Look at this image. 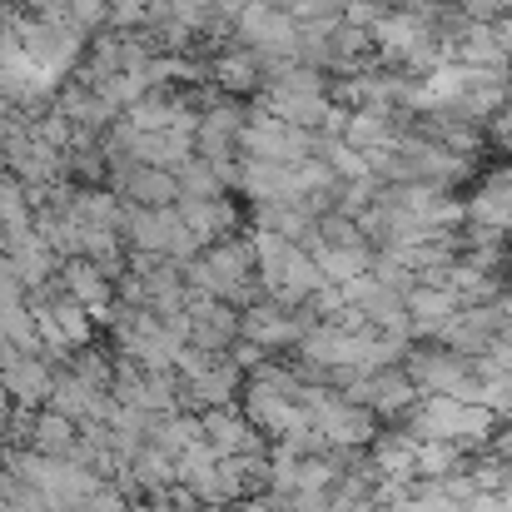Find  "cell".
<instances>
[{"instance_id":"cell-1","label":"cell","mask_w":512,"mask_h":512,"mask_svg":"<svg viewBox=\"0 0 512 512\" xmlns=\"http://www.w3.org/2000/svg\"><path fill=\"white\" fill-rule=\"evenodd\" d=\"M403 373L413 378V388L423 398H473V378H478V358H463L453 348H443L438 339H423L408 348Z\"/></svg>"},{"instance_id":"cell-2","label":"cell","mask_w":512,"mask_h":512,"mask_svg":"<svg viewBox=\"0 0 512 512\" xmlns=\"http://www.w3.org/2000/svg\"><path fill=\"white\" fill-rule=\"evenodd\" d=\"M239 155L244 160H269V165H299L314 155V135L309 130H294L289 120L269 115V110H249V125L239 135Z\"/></svg>"},{"instance_id":"cell-3","label":"cell","mask_w":512,"mask_h":512,"mask_svg":"<svg viewBox=\"0 0 512 512\" xmlns=\"http://www.w3.org/2000/svg\"><path fill=\"white\" fill-rule=\"evenodd\" d=\"M309 324H314V319H309L304 309H284V304L264 299V304H254V309L239 314V339H249L254 348H264V353L274 358V353H294Z\"/></svg>"},{"instance_id":"cell-4","label":"cell","mask_w":512,"mask_h":512,"mask_svg":"<svg viewBox=\"0 0 512 512\" xmlns=\"http://www.w3.org/2000/svg\"><path fill=\"white\" fill-rule=\"evenodd\" d=\"M209 85H214L219 95H229V100H244V105H254V100L264 95L269 75H264V65H259V55H254L249 45H239V40H224V45L209 55Z\"/></svg>"},{"instance_id":"cell-5","label":"cell","mask_w":512,"mask_h":512,"mask_svg":"<svg viewBox=\"0 0 512 512\" xmlns=\"http://www.w3.org/2000/svg\"><path fill=\"white\" fill-rule=\"evenodd\" d=\"M314 433H319L329 448H353V453H368V448H373V438L383 433V423H378L368 408L348 403L339 388H334V393H329V403L314 413Z\"/></svg>"},{"instance_id":"cell-6","label":"cell","mask_w":512,"mask_h":512,"mask_svg":"<svg viewBox=\"0 0 512 512\" xmlns=\"http://www.w3.org/2000/svg\"><path fill=\"white\" fill-rule=\"evenodd\" d=\"M199 423H204V443L214 448V458H264L269 453V438L244 418L239 403L209 408V413H199Z\"/></svg>"},{"instance_id":"cell-7","label":"cell","mask_w":512,"mask_h":512,"mask_svg":"<svg viewBox=\"0 0 512 512\" xmlns=\"http://www.w3.org/2000/svg\"><path fill=\"white\" fill-rule=\"evenodd\" d=\"M0 388H5L20 408H35V403H50V393H55V373H50L45 358H30V353L0 348Z\"/></svg>"},{"instance_id":"cell-8","label":"cell","mask_w":512,"mask_h":512,"mask_svg":"<svg viewBox=\"0 0 512 512\" xmlns=\"http://www.w3.org/2000/svg\"><path fill=\"white\" fill-rule=\"evenodd\" d=\"M373 488L378 483H418V438L408 428H383L368 448Z\"/></svg>"},{"instance_id":"cell-9","label":"cell","mask_w":512,"mask_h":512,"mask_svg":"<svg viewBox=\"0 0 512 512\" xmlns=\"http://www.w3.org/2000/svg\"><path fill=\"white\" fill-rule=\"evenodd\" d=\"M60 284H65V294H70L80 309H90V314L110 309V299H115V284H110V274H105L100 264H90V259H65V269H60Z\"/></svg>"},{"instance_id":"cell-10","label":"cell","mask_w":512,"mask_h":512,"mask_svg":"<svg viewBox=\"0 0 512 512\" xmlns=\"http://www.w3.org/2000/svg\"><path fill=\"white\" fill-rule=\"evenodd\" d=\"M10 259H15V274H20V284H25V289H40V284H50V279H55V274H50V269H55V249H50L35 229L10 239Z\"/></svg>"},{"instance_id":"cell-11","label":"cell","mask_w":512,"mask_h":512,"mask_svg":"<svg viewBox=\"0 0 512 512\" xmlns=\"http://www.w3.org/2000/svg\"><path fill=\"white\" fill-rule=\"evenodd\" d=\"M80 443V423H70L65 413L55 408H40L30 418V448L45 453V458H70V448Z\"/></svg>"},{"instance_id":"cell-12","label":"cell","mask_w":512,"mask_h":512,"mask_svg":"<svg viewBox=\"0 0 512 512\" xmlns=\"http://www.w3.org/2000/svg\"><path fill=\"white\" fill-rule=\"evenodd\" d=\"M314 264H319L324 284L348 289L353 279H368L373 274V249H329V244H319L314 249Z\"/></svg>"},{"instance_id":"cell-13","label":"cell","mask_w":512,"mask_h":512,"mask_svg":"<svg viewBox=\"0 0 512 512\" xmlns=\"http://www.w3.org/2000/svg\"><path fill=\"white\" fill-rule=\"evenodd\" d=\"M35 204H30V194H25V184L15 179V174L0 170V229H5V239H15V234H30L35 229V214H30ZM10 249V244H5Z\"/></svg>"},{"instance_id":"cell-14","label":"cell","mask_w":512,"mask_h":512,"mask_svg":"<svg viewBox=\"0 0 512 512\" xmlns=\"http://www.w3.org/2000/svg\"><path fill=\"white\" fill-rule=\"evenodd\" d=\"M473 453H463L458 443H418V483H443L453 473L468 468Z\"/></svg>"},{"instance_id":"cell-15","label":"cell","mask_w":512,"mask_h":512,"mask_svg":"<svg viewBox=\"0 0 512 512\" xmlns=\"http://www.w3.org/2000/svg\"><path fill=\"white\" fill-rule=\"evenodd\" d=\"M174 179H179V199H224V194H229L224 179L214 174V165H209L204 155H194L189 165H179Z\"/></svg>"},{"instance_id":"cell-16","label":"cell","mask_w":512,"mask_h":512,"mask_svg":"<svg viewBox=\"0 0 512 512\" xmlns=\"http://www.w3.org/2000/svg\"><path fill=\"white\" fill-rule=\"evenodd\" d=\"M70 373H75L80 383H90L95 393H110V388H115V358L100 353L95 343L80 348V353H70Z\"/></svg>"},{"instance_id":"cell-17","label":"cell","mask_w":512,"mask_h":512,"mask_svg":"<svg viewBox=\"0 0 512 512\" xmlns=\"http://www.w3.org/2000/svg\"><path fill=\"white\" fill-rule=\"evenodd\" d=\"M110 0H70V30L75 35H100L110 30Z\"/></svg>"},{"instance_id":"cell-18","label":"cell","mask_w":512,"mask_h":512,"mask_svg":"<svg viewBox=\"0 0 512 512\" xmlns=\"http://www.w3.org/2000/svg\"><path fill=\"white\" fill-rule=\"evenodd\" d=\"M468 20H478V25H503L512 15V0H463L458 5Z\"/></svg>"}]
</instances>
